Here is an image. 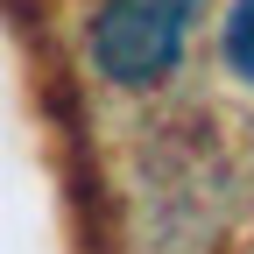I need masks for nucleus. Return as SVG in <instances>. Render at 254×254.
I'll return each instance as SVG.
<instances>
[{
	"mask_svg": "<svg viewBox=\"0 0 254 254\" xmlns=\"http://www.w3.org/2000/svg\"><path fill=\"white\" fill-rule=\"evenodd\" d=\"M205 0H106L92 21V64L113 85H155L184 57Z\"/></svg>",
	"mask_w": 254,
	"mask_h": 254,
	"instance_id": "nucleus-1",
	"label": "nucleus"
},
{
	"mask_svg": "<svg viewBox=\"0 0 254 254\" xmlns=\"http://www.w3.org/2000/svg\"><path fill=\"white\" fill-rule=\"evenodd\" d=\"M226 64L254 85V0H233V14H226Z\"/></svg>",
	"mask_w": 254,
	"mask_h": 254,
	"instance_id": "nucleus-2",
	"label": "nucleus"
}]
</instances>
